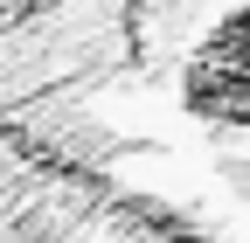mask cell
Wrapping results in <instances>:
<instances>
[{"label": "cell", "mask_w": 250, "mask_h": 243, "mask_svg": "<svg viewBox=\"0 0 250 243\" xmlns=\"http://www.w3.org/2000/svg\"><path fill=\"white\" fill-rule=\"evenodd\" d=\"M188 98H195L202 111H215V118H243V125H250V7L229 14V21L195 49Z\"/></svg>", "instance_id": "1"}]
</instances>
